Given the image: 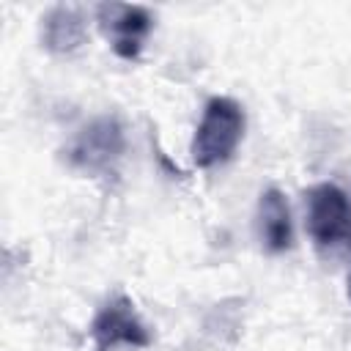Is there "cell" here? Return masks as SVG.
Masks as SVG:
<instances>
[{
	"mask_svg": "<svg viewBox=\"0 0 351 351\" xmlns=\"http://www.w3.org/2000/svg\"><path fill=\"white\" fill-rule=\"evenodd\" d=\"M304 217L307 233L318 247H335L351 233V200L332 181L304 192Z\"/></svg>",
	"mask_w": 351,
	"mask_h": 351,
	"instance_id": "3957f363",
	"label": "cell"
},
{
	"mask_svg": "<svg viewBox=\"0 0 351 351\" xmlns=\"http://www.w3.org/2000/svg\"><path fill=\"white\" fill-rule=\"evenodd\" d=\"M348 296H351V274H348Z\"/></svg>",
	"mask_w": 351,
	"mask_h": 351,
	"instance_id": "ba28073f",
	"label": "cell"
},
{
	"mask_svg": "<svg viewBox=\"0 0 351 351\" xmlns=\"http://www.w3.org/2000/svg\"><path fill=\"white\" fill-rule=\"evenodd\" d=\"M126 151V132L115 115H101L85 123L66 145V159L88 176H107Z\"/></svg>",
	"mask_w": 351,
	"mask_h": 351,
	"instance_id": "7a4b0ae2",
	"label": "cell"
},
{
	"mask_svg": "<svg viewBox=\"0 0 351 351\" xmlns=\"http://www.w3.org/2000/svg\"><path fill=\"white\" fill-rule=\"evenodd\" d=\"M244 129H247L244 107L230 96H211L203 107L200 123L189 143L192 165L200 170L225 165L236 154Z\"/></svg>",
	"mask_w": 351,
	"mask_h": 351,
	"instance_id": "6da1fadb",
	"label": "cell"
},
{
	"mask_svg": "<svg viewBox=\"0 0 351 351\" xmlns=\"http://www.w3.org/2000/svg\"><path fill=\"white\" fill-rule=\"evenodd\" d=\"M88 38L85 14L77 5H52L41 16V44L52 55H71Z\"/></svg>",
	"mask_w": 351,
	"mask_h": 351,
	"instance_id": "52a82bcc",
	"label": "cell"
},
{
	"mask_svg": "<svg viewBox=\"0 0 351 351\" xmlns=\"http://www.w3.org/2000/svg\"><path fill=\"white\" fill-rule=\"evenodd\" d=\"M90 337L96 343V351H107L115 346H132V348L151 346V332L126 293H118L99 307V313L90 321Z\"/></svg>",
	"mask_w": 351,
	"mask_h": 351,
	"instance_id": "277c9868",
	"label": "cell"
},
{
	"mask_svg": "<svg viewBox=\"0 0 351 351\" xmlns=\"http://www.w3.org/2000/svg\"><path fill=\"white\" fill-rule=\"evenodd\" d=\"M96 19L110 38V47L123 60H137L148 33L154 30V16L145 5L129 3H101L96 5Z\"/></svg>",
	"mask_w": 351,
	"mask_h": 351,
	"instance_id": "5b68a950",
	"label": "cell"
},
{
	"mask_svg": "<svg viewBox=\"0 0 351 351\" xmlns=\"http://www.w3.org/2000/svg\"><path fill=\"white\" fill-rule=\"evenodd\" d=\"M255 225H258V239H261L266 252L280 255V252L291 250V244H293V219H291V206H288V197H285L282 189L269 186V189L261 192Z\"/></svg>",
	"mask_w": 351,
	"mask_h": 351,
	"instance_id": "8992f818",
	"label": "cell"
}]
</instances>
